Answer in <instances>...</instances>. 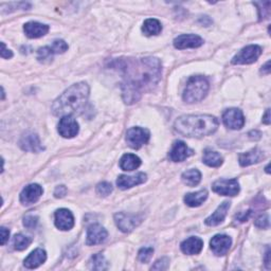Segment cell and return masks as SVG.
Masks as SVG:
<instances>
[{
	"label": "cell",
	"mask_w": 271,
	"mask_h": 271,
	"mask_svg": "<svg viewBox=\"0 0 271 271\" xmlns=\"http://www.w3.org/2000/svg\"><path fill=\"white\" fill-rule=\"evenodd\" d=\"M90 268L93 270H106L108 269V261L104 255L97 253L90 259Z\"/></svg>",
	"instance_id": "obj_29"
},
{
	"label": "cell",
	"mask_w": 271,
	"mask_h": 271,
	"mask_svg": "<svg viewBox=\"0 0 271 271\" xmlns=\"http://www.w3.org/2000/svg\"><path fill=\"white\" fill-rule=\"evenodd\" d=\"M54 55L51 47H44V48H41L37 52V60L42 63H47L50 62L52 60V57Z\"/></svg>",
	"instance_id": "obj_31"
},
{
	"label": "cell",
	"mask_w": 271,
	"mask_h": 271,
	"mask_svg": "<svg viewBox=\"0 0 271 271\" xmlns=\"http://www.w3.org/2000/svg\"><path fill=\"white\" fill-rule=\"evenodd\" d=\"M141 165L140 158L133 154H125L120 159V167L123 171H134Z\"/></svg>",
	"instance_id": "obj_24"
},
{
	"label": "cell",
	"mask_w": 271,
	"mask_h": 271,
	"mask_svg": "<svg viewBox=\"0 0 271 271\" xmlns=\"http://www.w3.org/2000/svg\"><path fill=\"white\" fill-rule=\"evenodd\" d=\"M43 188L40 184H29L21 193V202L26 205H30L36 202L43 195Z\"/></svg>",
	"instance_id": "obj_12"
},
{
	"label": "cell",
	"mask_w": 271,
	"mask_h": 271,
	"mask_svg": "<svg viewBox=\"0 0 271 271\" xmlns=\"http://www.w3.org/2000/svg\"><path fill=\"white\" fill-rule=\"evenodd\" d=\"M208 91L209 82L207 79L200 76L192 77L189 79L188 83H186L183 92V100L186 103H189V104L200 102L207 96Z\"/></svg>",
	"instance_id": "obj_4"
},
{
	"label": "cell",
	"mask_w": 271,
	"mask_h": 271,
	"mask_svg": "<svg viewBox=\"0 0 271 271\" xmlns=\"http://www.w3.org/2000/svg\"><path fill=\"white\" fill-rule=\"evenodd\" d=\"M261 72L265 73V74H269L270 73V62H267L265 64V66L263 67V69H261Z\"/></svg>",
	"instance_id": "obj_43"
},
{
	"label": "cell",
	"mask_w": 271,
	"mask_h": 271,
	"mask_svg": "<svg viewBox=\"0 0 271 271\" xmlns=\"http://www.w3.org/2000/svg\"><path fill=\"white\" fill-rule=\"evenodd\" d=\"M203 163L211 167H218L222 164V157L212 149H205L203 154Z\"/></svg>",
	"instance_id": "obj_27"
},
{
	"label": "cell",
	"mask_w": 271,
	"mask_h": 271,
	"mask_svg": "<svg viewBox=\"0 0 271 271\" xmlns=\"http://www.w3.org/2000/svg\"><path fill=\"white\" fill-rule=\"evenodd\" d=\"M24 30L29 39H39V37L45 36L49 32V26L36 22H30L24 26Z\"/></svg>",
	"instance_id": "obj_19"
},
{
	"label": "cell",
	"mask_w": 271,
	"mask_h": 271,
	"mask_svg": "<svg viewBox=\"0 0 271 271\" xmlns=\"http://www.w3.org/2000/svg\"><path fill=\"white\" fill-rule=\"evenodd\" d=\"M248 136L251 138V139H259L260 138V133L259 132H250L248 134Z\"/></svg>",
	"instance_id": "obj_42"
},
{
	"label": "cell",
	"mask_w": 271,
	"mask_h": 271,
	"mask_svg": "<svg viewBox=\"0 0 271 271\" xmlns=\"http://www.w3.org/2000/svg\"><path fill=\"white\" fill-rule=\"evenodd\" d=\"M107 231L104 228L98 225V223H95V225H91L87 230L86 244L88 246L102 244L107 238Z\"/></svg>",
	"instance_id": "obj_15"
},
{
	"label": "cell",
	"mask_w": 271,
	"mask_h": 271,
	"mask_svg": "<svg viewBox=\"0 0 271 271\" xmlns=\"http://www.w3.org/2000/svg\"><path fill=\"white\" fill-rule=\"evenodd\" d=\"M269 255H270V250H269V248L267 249V252H266V266H267V268L268 269H270V259H269Z\"/></svg>",
	"instance_id": "obj_44"
},
{
	"label": "cell",
	"mask_w": 271,
	"mask_h": 271,
	"mask_svg": "<svg viewBox=\"0 0 271 271\" xmlns=\"http://www.w3.org/2000/svg\"><path fill=\"white\" fill-rule=\"evenodd\" d=\"M218 125V120L213 116L190 115L177 119L175 129L182 136L200 138L216 132Z\"/></svg>",
	"instance_id": "obj_3"
},
{
	"label": "cell",
	"mask_w": 271,
	"mask_h": 271,
	"mask_svg": "<svg viewBox=\"0 0 271 271\" xmlns=\"http://www.w3.org/2000/svg\"><path fill=\"white\" fill-rule=\"evenodd\" d=\"M203 40L200 36L195 34H183L177 37L174 41V46L176 49H188V48H198L202 46Z\"/></svg>",
	"instance_id": "obj_11"
},
{
	"label": "cell",
	"mask_w": 271,
	"mask_h": 271,
	"mask_svg": "<svg viewBox=\"0 0 271 271\" xmlns=\"http://www.w3.org/2000/svg\"><path fill=\"white\" fill-rule=\"evenodd\" d=\"M142 31L145 35L152 36V35H158L162 31V26L160 22L155 20V18H149L146 20L143 24Z\"/></svg>",
	"instance_id": "obj_26"
},
{
	"label": "cell",
	"mask_w": 271,
	"mask_h": 271,
	"mask_svg": "<svg viewBox=\"0 0 271 271\" xmlns=\"http://www.w3.org/2000/svg\"><path fill=\"white\" fill-rule=\"evenodd\" d=\"M208 198V192L205 190H200L195 193L186 194L184 197V202L189 205V207H199L202 204L205 199Z\"/></svg>",
	"instance_id": "obj_25"
},
{
	"label": "cell",
	"mask_w": 271,
	"mask_h": 271,
	"mask_svg": "<svg viewBox=\"0 0 271 271\" xmlns=\"http://www.w3.org/2000/svg\"><path fill=\"white\" fill-rule=\"evenodd\" d=\"M263 123H265L266 125L270 124V109L266 110V114H265V116L263 118Z\"/></svg>",
	"instance_id": "obj_41"
},
{
	"label": "cell",
	"mask_w": 271,
	"mask_h": 271,
	"mask_svg": "<svg viewBox=\"0 0 271 271\" xmlns=\"http://www.w3.org/2000/svg\"><path fill=\"white\" fill-rule=\"evenodd\" d=\"M212 190L219 195L235 196L239 193V183L237 179H220L213 183Z\"/></svg>",
	"instance_id": "obj_7"
},
{
	"label": "cell",
	"mask_w": 271,
	"mask_h": 271,
	"mask_svg": "<svg viewBox=\"0 0 271 271\" xmlns=\"http://www.w3.org/2000/svg\"><path fill=\"white\" fill-rule=\"evenodd\" d=\"M149 140V132L145 128L132 127L126 133V142L133 148H140L146 144Z\"/></svg>",
	"instance_id": "obj_6"
},
{
	"label": "cell",
	"mask_w": 271,
	"mask_h": 271,
	"mask_svg": "<svg viewBox=\"0 0 271 271\" xmlns=\"http://www.w3.org/2000/svg\"><path fill=\"white\" fill-rule=\"evenodd\" d=\"M32 239L23 234H17L14 237V248L18 251H23L30 246Z\"/></svg>",
	"instance_id": "obj_30"
},
{
	"label": "cell",
	"mask_w": 271,
	"mask_h": 271,
	"mask_svg": "<svg viewBox=\"0 0 271 271\" xmlns=\"http://www.w3.org/2000/svg\"><path fill=\"white\" fill-rule=\"evenodd\" d=\"M51 49H52L54 54L64 53V52H66L68 50V45H67V43H65L62 40H58V41H55L52 44Z\"/></svg>",
	"instance_id": "obj_33"
},
{
	"label": "cell",
	"mask_w": 271,
	"mask_h": 271,
	"mask_svg": "<svg viewBox=\"0 0 271 271\" xmlns=\"http://www.w3.org/2000/svg\"><path fill=\"white\" fill-rule=\"evenodd\" d=\"M261 159H264V154L258 148L252 149L250 152L245 154H241L239 156V164L241 166H249L251 164H254L259 162Z\"/></svg>",
	"instance_id": "obj_23"
},
{
	"label": "cell",
	"mask_w": 271,
	"mask_h": 271,
	"mask_svg": "<svg viewBox=\"0 0 271 271\" xmlns=\"http://www.w3.org/2000/svg\"><path fill=\"white\" fill-rule=\"evenodd\" d=\"M37 222H39V218L34 215H27L24 218V226L28 229H34L37 226Z\"/></svg>",
	"instance_id": "obj_35"
},
{
	"label": "cell",
	"mask_w": 271,
	"mask_h": 271,
	"mask_svg": "<svg viewBox=\"0 0 271 271\" xmlns=\"http://www.w3.org/2000/svg\"><path fill=\"white\" fill-rule=\"evenodd\" d=\"M145 181H146V174L144 173H138L134 176L121 175L117 180V185L121 190H127L133 188L135 185L142 184Z\"/></svg>",
	"instance_id": "obj_18"
},
{
	"label": "cell",
	"mask_w": 271,
	"mask_h": 271,
	"mask_svg": "<svg viewBox=\"0 0 271 271\" xmlns=\"http://www.w3.org/2000/svg\"><path fill=\"white\" fill-rule=\"evenodd\" d=\"M55 226L60 230L67 231L73 228L74 217L68 209H60L55 212Z\"/></svg>",
	"instance_id": "obj_16"
},
{
	"label": "cell",
	"mask_w": 271,
	"mask_h": 271,
	"mask_svg": "<svg viewBox=\"0 0 271 271\" xmlns=\"http://www.w3.org/2000/svg\"><path fill=\"white\" fill-rule=\"evenodd\" d=\"M153 253H154L153 248H142L138 253L139 260L142 261V263H148L153 256Z\"/></svg>",
	"instance_id": "obj_32"
},
{
	"label": "cell",
	"mask_w": 271,
	"mask_h": 271,
	"mask_svg": "<svg viewBox=\"0 0 271 271\" xmlns=\"http://www.w3.org/2000/svg\"><path fill=\"white\" fill-rule=\"evenodd\" d=\"M20 145L26 152L40 153L44 151V146L41 143L39 136L33 133H27L24 135L20 141Z\"/></svg>",
	"instance_id": "obj_14"
},
{
	"label": "cell",
	"mask_w": 271,
	"mask_h": 271,
	"mask_svg": "<svg viewBox=\"0 0 271 271\" xmlns=\"http://www.w3.org/2000/svg\"><path fill=\"white\" fill-rule=\"evenodd\" d=\"M170 266V259L167 257H162L158 259L154 266L152 267V270H166Z\"/></svg>",
	"instance_id": "obj_36"
},
{
	"label": "cell",
	"mask_w": 271,
	"mask_h": 271,
	"mask_svg": "<svg viewBox=\"0 0 271 271\" xmlns=\"http://www.w3.org/2000/svg\"><path fill=\"white\" fill-rule=\"evenodd\" d=\"M79 124L77 120L71 116H65L59 124V133L64 138H73L79 134Z\"/></svg>",
	"instance_id": "obj_10"
},
{
	"label": "cell",
	"mask_w": 271,
	"mask_h": 271,
	"mask_svg": "<svg viewBox=\"0 0 271 271\" xmlns=\"http://www.w3.org/2000/svg\"><path fill=\"white\" fill-rule=\"evenodd\" d=\"M182 181L189 186H195L197 185L200 180H201V174L198 170L196 169H192V170H189V171H185L182 176Z\"/></svg>",
	"instance_id": "obj_28"
},
{
	"label": "cell",
	"mask_w": 271,
	"mask_h": 271,
	"mask_svg": "<svg viewBox=\"0 0 271 271\" xmlns=\"http://www.w3.org/2000/svg\"><path fill=\"white\" fill-rule=\"evenodd\" d=\"M261 54V48L256 45H250L241 49L234 58L232 59V64L234 65H248L257 61Z\"/></svg>",
	"instance_id": "obj_5"
},
{
	"label": "cell",
	"mask_w": 271,
	"mask_h": 271,
	"mask_svg": "<svg viewBox=\"0 0 271 271\" xmlns=\"http://www.w3.org/2000/svg\"><path fill=\"white\" fill-rule=\"evenodd\" d=\"M88 97L89 87L86 83L74 84L54 101L52 113L58 117L77 114L85 107Z\"/></svg>",
	"instance_id": "obj_2"
},
{
	"label": "cell",
	"mask_w": 271,
	"mask_h": 271,
	"mask_svg": "<svg viewBox=\"0 0 271 271\" xmlns=\"http://www.w3.org/2000/svg\"><path fill=\"white\" fill-rule=\"evenodd\" d=\"M180 247H181L182 252L185 254H189V255L198 254L199 252L202 250L203 241L199 237L192 236L188 239H185L184 241H182Z\"/></svg>",
	"instance_id": "obj_21"
},
{
	"label": "cell",
	"mask_w": 271,
	"mask_h": 271,
	"mask_svg": "<svg viewBox=\"0 0 271 271\" xmlns=\"http://www.w3.org/2000/svg\"><path fill=\"white\" fill-rule=\"evenodd\" d=\"M232 244V240L228 235H223V234H218L212 237L210 241V246L212 251L214 252L215 255H225L227 252L229 251L230 247Z\"/></svg>",
	"instance_id": "obj_13"
},
{
	"label": "cell",
	"mask_w": 271,
	"mask_h": 271,
	"mask_svg": "<svg viewBox=\"0 0 271 271\" xmlns=\"http://www.w3.org/2000/svg\"><path fill=\"white\" fill-rule=\"evenodd\" d=\"M67 194V188L65 185H60L54 191V196L57 198H62L65 195Z\"/></svg>",
	"instance_id": "obj_38"
},
{
	"label": "cell",
	"mask_w": 271,
	"mask_h": 271,
	"mask_svg": "<svg viewBox=\"0 0 271 271\" xmlns=\"http://www.w3.org/2000/svg\"><path fill=\"white\" fill-rule=\"evenodd\" d=\"M113 192V185L109 182H101L97 186V193L101 196H108Z\"/></svg>",
	"instance_id": "obj_34"
},
{
	"label": "cell",
	"mask_w": 271,
	"mask_h": 271,
	"mask_svg": "<svg viewBox=\"0 0 271 271\" xmlns=\"http://www.w3.org/2000/svg\"><path fill=\"white\" fill-rule=\"evenodd\" d=\"M115 65L124 73L122 93L127 104L138 102L144 90L153 89L161 79V63L155 58L119 60Z\"/></svg>",
	"instance_id": "obj_1"
},
{
	"label": "cell",
	"mask_w": 271,
	"mask_h": 271,
	"mask_svg": "<svg viewBox=\"0 0 271 271\" xmlns=\"http://www.w3.org/2000/svg\"><path fill=\"white\" fill-rule=\"evenodd\" d=\"M2 47H3V49H2V52H0V54H2V58L3 59H11L13 57L12 51L7 49L5 43H2Z\"/></svg>",
	"instance_id": "obj_39"
},
{
	"label": "cell",
	"mask_w": 271,
	"mask_h": 271,
	"mask_svg": "<svg viewBox=\"0 0 271 271\" xmlns=\"http://www.w3.org/2000/svg\"><path fill=\"white\" fill-rule=\"evenodd\" d=\"M230 205H231V202L229 201H225L223 203H221L219 207L216 209V211H215L211 216H209L207 219H205V225L208 226H217L219 225L220 222L223 221V219H225V217L227 216V213H228V210L230 209Z\"/></svg>",
	"instance_id": "obj_20"
},
{
	"label": "cell",
	"mask_w": 271,
	"mask_h": 271,
	"mask_svg": "<svg viewBox=\"0 0 271 271\" xmlns=\"http://www.w3.org/2000/svg\"><path fill=\"white\" fill-rule=\"evenodd\" d=\"M255 226L259 229H267L269 228V216L267 214L261 215L255 220Z\"/></svg>",
	"instance_id": "obj_37"
},
{
	"label": "cell",
	"mask_w": 271,
	"mask_h": 271,
	"mask_svg": "<svg viewBox=\"0 0 271 271\" xmlns=\"http://www.w3.org/2000/svg\"><path fill=\"white\" fill-rule=\"evenodd\" d=\"M115 221L117 223L118 228L122 232H130L133 231L136 227H138L141 222V218L137 215L127 214V213H117L115 215Z\"/></svg>",
	"instance_id": "obj_8"
},
{
	"label": "cell",
	"mask_w": 271,
	"mask_h": 271,
	"mask_svg": "<svg viewBox=\"0 0 271 271\" xmlns=\"http://www.w3.org/2000/svg\"><path fill=\"white\" fill-rule=\"evenodd\" d=\"M191 155H193V151L188 147V145L183 141H176L173 144V148L170 152L169 157L174 162H182Z\"/></svg>",
	"instance_id": "obj_17"
},
{
	"label": "cell",
	"mask_w": 271,
	"mask_h": 271,
	"mask_svg": "<svg viewBox=\"0 0 271 271\" xmlns=\"http://www.w3.org/2000/svg\"><path fill=\"white\" fill-rule=\"evenodd\" d=\"M47 259V253L43 249H35L33 252L29 254L25 259V266L28 269H34L40 267L42 264H44Z\"/></svg>",
	"instance_id": "obj_22"
},
{
	"label": "cell",
	"mask_w": 271,
	"mask_h": 271,
	"mask_svg": "<svg viewBox=\"0 0 271 271\" xmlns=\"http://www.w3.org/2000/svg\"><path fill=\"white\" fill-rule=\"evenodd\" d=\"M0 232H2V245L4 246L6 242L9 240V236H10V230H8L5 227H2V229H0Z\"/></svg>",
	"instance_id": "obj_40"
},
{
	"label": "cell",
	"mask_w": 271,
	"mask_h": 271,
	"mask_svg": "<svg viewBox=\"0 0 271 271\" xmlns=\"http://www.w3.org/2000/svg\"><path fill=\"white\" fill-rule=\"evenodd\" d=\"M222 121L223 124H225L230 129H240L245 125V117L242 115L241 110L237 108H231L226 110L222 115Z\"/></svg>",
	"instance_id": "obj_9"
}]
</instances>
